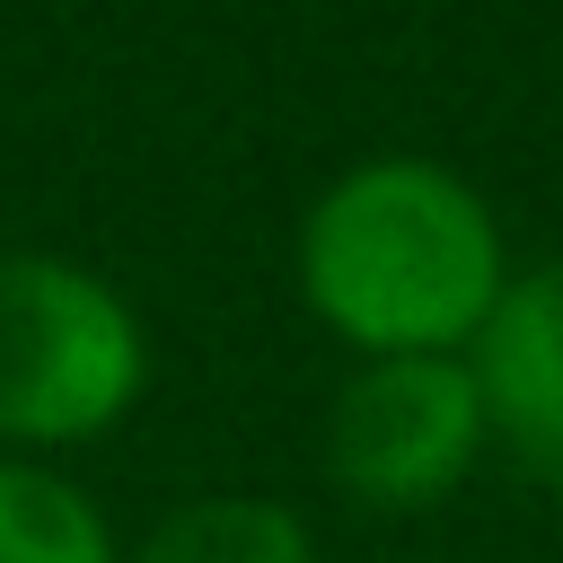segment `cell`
I'll use <instances>...</instances> for the list:
<instances>
[{
    "label": "cell",
    "instance_id": "6da1fadb",
    "mask_svg": "<svg viewBox=\"0 0 563 563\" xmlns=\"http://www.w3.org/2000/svg\"><path fill=\"white\" fill-rule=\"evenodd\" d=\"M501 282V229L484 194L440 158H369L334 176L299 229L308 308L369 361L475 343Z\"/></svg>",
    "mask_w": 563,
    "mask_h": 563
},
{
    "label": "cell",
    "instance_id": "7a4b0ae2",
    "mask_svg": "<svg viewBox=\"0 0 563 563\" xmlns=\"http://www.w3.org/2000/svg\"><path fill=\"white\" fill-rule=\"evenodd\" d=\"M141 325L132 308L62 264L0 255V431L9 440H88L141 396Z\"/></svg>",
    "mask_w": 563,
    "mask_h": 563
},
{
    "label": "cell",
    "instance_id": "3957f363",
    "mask_svg": "<svg viewBox=\"0 0 563 563\" xmlns=\"http://www.w3.org/2000/svg\"><path fill=\"white\" fill-rule=\"evenodd\" d=\"M484 396L457 352L361 361L325 422V466L369 510H431L484 457Z\"/></svg>",
    "mask_w": 563,
    "mask_h": 563
},
{
    "label": "cell",
    "instance_id": "277c9868",
    "mask_svg": "<svg viewBox=\"0 0 563 563\" xmlns=\"http://www.w3.org/2000/svg\"><path fill=\"white\" fill-rule=\"evenodd\" d=\"M466 369L484 396V431L510 449V466L563 493V264L501 282L484 334L466 343Z\"/></svg>",
    "mask_w": 563,
    "mask_h": 563
},
{
    "label": "cell",
    "instance_id": "5b68a950",
    "mask_svg": "<svg viewBox=\"0 0 563 563\" xmlns=\"http://www.w3.org/2000/svg\"><path fill=\"white\" fill-rule=\"evenodd\" d=\"M141 563H317V545L282 501L211 493V501H185L176 519H158Z\"/></svg>",
    "mask_w": 563,
    "mask_h": 563
},
{
    "label": "cell",
    "instance_id": "8992f818",
    "mask_svg": "<svg viewBox=\"0 0 563 563\" xmlns=\"http://www.w3.org/2000/svg\"><path fill=\"white\" fill-rule=\"evenodd\" d=\"M0 563H114V545L62 475L0 466Z\"/></svg>",
    "mask_w": 563,
    "mask_h": 563
}]
</instances>
